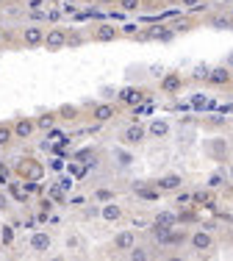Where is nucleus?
I'll list each match as a JSON object with an SVG mask.
<instances>
[{
	"instance_id": "obj_48",
	"label": "nucleus",
	"mask_w": 233,
	"mask_h": 261,
	"mask_svg": "<svg viewBox=\"0 0 233 261\" xmlns=\"http://www.w3.org/2000/svg\"><path fill=\"white\" fill-rule=\"evenodd\" d=\"M0 42H3V34H0Z\"/></svg>"
},
{
	"instance_id": "obj_21",
	"label": "nucleus",
	"mask_w": 233,
	"mask_h": 261,
	"mask_svg": "<svg viewBox=\"0 0 233 261\" xmlns=\"http://www.w3.org/2000/svg\"><path fill=\"white\" fill-rule=\"evenodd\" d=\"M56 120H59V117H56V114H53V111H44L42 117H36V128L47 133V130H50V128H56Z\"/></svg>"
},
{
	"instance_id": "obj_6",
	"label": "nucleus",
	"mask_w": 233,
	"mask_h": 261,
	"mask_svg": "<svg viewBox=\"0 0 233 261\" xmlns=\"http://www.w3.org/2000/svg\"><path fill=\"white\" fill-rule=\"evenodd\" d=\"M189 236L191 234H186V231H181V228H169V231L158 239V244H164V247H181V244L189 242Z\"/></svg>"
},
{
	"instance_id": "obj_19",
	"label": "nucleus",
	"mask_w": 233,
	"mask_h": 261,
	"mask_svg": "<svg viewBox=\"0 0 233 261\" xmlns=\"http://www.w3.org/2000/svg\"><path fill=\"white\" fill-rule=\"evenodd\" d=\"M136 195H139V200L155 203L158 197H161V189H158V186H136Z\"/></svg>"
},
{
	"instance_id": "obj_2",
	"label": "nucleus",
	"mask_w": 233,
	"mask_h": 261,
	"mask_svg": "<svg viewBox=\"0 0 233 261\" xmlns=\"http://www.w3.org/2000/svg\"><path fill=\"white\" fill-rule=\"evenodd\" d=\"M17 175H20V181H42L44 167H42V161H36V158H22L20 167H17Z\"/></svg>"
},
{
	"instance_id": "obj_20",
	"label": "nucleus",
	"mask_w": 233,
	"mask_h": 261,
	"mask_svg": "<svg viewBox=\"0 0 233 261\" xmlns=\"http://www.w3.org/2000/svg\"><path fill=\"white\" fill-rule=\"evenodd\" d=\"M225 183H228V175H225L222 173V170H214V173H211V175H208V181H206V186H208V189H222V186H225Z\"/></svg>"
},
{
	"instance_id": "obj_12",
	"label": "nucleus",
	"mask_w": 233,
	"mask_h": 261,
	"mask_svg": "<svg viewBox=\"0 0 233 261\" xmlns=\"http://www.w3.org/2000/svg\"><path fill=\"white\" fill-rule=\"evenodd\" d=\"M155 186L161 192H169V195H175V192H181V186H183V178L178 173H167L164 178H158L155 181Z\"/></svg>"
},
{
	"instance_id": "obj_1",
	"label": "nucleus",
	"mask_w": 233,
	"mask_h": 261,
	"mask_svg": "<svg viewBox=\"0 0 233 261\" xmlns=\"http://www.w3.org/2000/svg\"><path fill=\"white\" fill-rule=\"evenodd\" d=\"M67 36H69V31L64 25H53V28H47V36H44V50H50V53H56V50H64V44H67Z\"/></svg>"
},
{
	"instance_id": "obj_44",
	"label": "nucleus",
	"mask_w": 233,
	"mask_h": 261,
	"mask_svg": "<svg viewBox=\"0 0 233 261\" xmlns=\"http://www.w3.org/2000/svg\"><path fill=\"white\" fill-rule=\"evenodd\" d=\"M67 44H69V47H75V44H81V36H78V34H69V36H67Z\"/></svg>"
},
{
	"instance_id": "obj_25",
	"label": "nucleus",
	"mask_w": 233,
	"mask_h": 261,
	"mask_svg": "<svg viewBox=\"0 0 233 261\" xmlns=\"http://www.w3.org/2000/svg\"><path fill=\"white\" fill-rule=\"evenodd\" d=\"M67 170H69V175H75V178H84L86 175V167H84V161H67Z\"/></svg>"
},
{
	"instance_id": "obj_35",
	"label": "nucleus",
	"mask_w": 233,
	"mask_h": 261,
	"mask_svg": "<svg viewBox=\"0 0 233 261\" xmlns=\"http://www.w3.org/2000/svg\"><path fill=\"white\" fill-rule=\"evenodd\" d=\"M72 183H75V181H72L69 175H61L59 181H56V186H59L61 192H69V189H72Z\"/></svg>"
},
{
	"instance_id": "obj_46",
	"label": "nucleus",
	"mask_w": 233,
	"mask_h": 261,
	"mask_svg": "<svg viewBox=\"0 0 233 261\" xmlns=\"http://www.w3.org/2000/svg\"><path fill=\"white\" fill-rule=\"evenodd\" d=\"M225 64H228V67H231V70H233V53H231V56H228V61H225Z\"/></svg>"
},
{
	"instance_id": "obj_38",
	"label": "nucleus",
	"mask_w": 233,
	"mask_h": 261,
	"mask_svg": "<svg viewBox=\"0 0 233 261\" xmlns=\"http://www.w3.org/2000/svg\"><path fill=\"white\" fill-rule=\"evenodd\" d=\"M56 209V200H53V197H42V200H39V211H53Z\"/></svg>"
},
{
	"instance_id": "obj_10",
	"label": "nucleus",
	"mask_w": 233,
	"mask_h": 261,
	"mask_svg": "<svg viewBox=\"0 0 233 261\" xmlns=\"http://www.w3.org/2000/svg\"><path fill=\"white\" fill-rule=\"evenodd\" d=\"M183 89V75L181 72H167L164 78H161V92L164 95H178Z\"/></svg>"
},
{
	"instance_id": "obj_5",
	"label": "nucleus",
	"mask_w": 233,
	"mask_h": 261,
	"mask_svg": "<svg viewBox=\"0 0 233 261\" xmlns=\"http://www.w3.org/2000/svg\"><path fill=\"white\" fill-rule=\"evenodd\" d=\"M206 81L211 84V87H228V84L233 81V70L228 67V64H222V67H211Z\"/></svg>"
},
{
	"instance_id": "obj_28",
	"label": "nucleus",
	"mask_w": 233,
	"mask_h": 261,
	"mask_svg": "<svg viewBox=\"0 0 233 261\" xmlns=\"http://www.w3.org/2000/svg\"><path fill=\"white\" fill-rule=\"evenodd\" d=\"M9 192H11V197H14V200H20V203H25V200H28L25 183H22V186H9Z\"/></svg>"
},
{
	"instance_id": "obj_23",
	"label": "nucleus",
	"mask_w": 233,
	"mask_h": 261,
	"mask_svg": "<svg viewBox=\"0 0 233 261\" xmlns=\"http://www.w3.org/2000/svg\"><path fill=\"white\" fill-rule=\"evenodd\" d=\"M208 25H214V28H231V31H233V17H225V14H211V17H208Z\"/></svg>"
},
{
	"instance_id": "obj_36",
	"label": "nucleus",
	"mask_w": 233,
	"mask_h": 261,
	"mask_svg": "<svg viewBox=\"0 0 233 261\" xmlns=\"http://www.w3.org/2000/svg\"><path fill=\"white\" fill-rule=\"evenodd\" d=\"M64 136H67V133H64L61 128H50V130H47V142H59V139H64Z\"/></svg>"
},
{
	"instance_id": "obj_30",
	"label": "nucleus",
	"mask_w": 233,
	"mask_h": 261,
	"mask_svg": "<svg viewBox=\"0 0 233 261\" xmlns=\"http://www.w3.org/2000/svg\"><path fill=\"white\" fill-rule=\"evenodd\" d=\"M0 239H3V244H11V242H14V228L3 225V228H0Z\"/></svg>"
},
{
	"instance_id": "obj_4",
	"label": "nucleus",
	"mask_w": 233,
	"mask_h": 261,
	"mask_svg": "<svg viewBox=\"0 0 233 261\" xmlns=\"http://www.w3.org/2000/svg\"><path fill=\"white\" fill-rule=\"evenodd\" d=\"M117 100H120L122 106H139L142 100H147V92L139 87H125L117 92Z\"/></svg>"
},
{
	"instance_id": "obj_42",
	"label": "nucleus",
	"mask_w": 233,
	"mask_h": 261,
	"mask_svg": "<svg viewBox=\"0 0 233 261\" xmlns=\"http://www.w3.org/2000/svg\"><path fill=\"white\" fill-rule=\"evenodd\" d=\"M64 164H67V161H61V158H53V161H50V170H53V173H61V170H64Z\"/></svg>"
},
{
	"instance_id": "obj_22",
	"label": "nucleus",
	"mask_w": 233,
	"mask_h": 261,
	"mask_svg": "<svg viewBox=\"0 0 233 261\" xmlns=\"http://www.w3.org/2000/svg\"><path fill=\"white\" fill-rule=\"evenodd\" d=\"M153 222H161V225L172 228V225H178V214H175V211H158L153 217Z\"/></svg>"
},
{
	"instance_id": "obj_11",
	"label": "nucleus",
	"mask_w": 233,
	"mask_h": 261,
	"mask_svg": "<svg viewBox=\"0 0 233 261\" xmlns=\"http://www.w3.org/2000/svg\"><path fill=\"white\" fill-rule=\"evenodd\" d=\"M36 130H39L36 128V120H31V117H20V120L14 122V136H17V139H31Z\"/></svg>"
},
{
	"instance_id": "obj_14",
	"label": "nucleus",
	"mask_w": 233,
	"mask_h": 261,
	"mask_svg": "<svg viewBox=\"0 0 233 261\" xmlns=\"http://www.w3.org/2000/svg\"><path fill=\"white\" fill-rule=\"evenodd\" d=\"M122 214H125V211H122V206H120V203H114V200H108V203H103V206H100V217H103L106 222H120Z\"/></svg>"
},
{
	"instance_id": "obj_33",
	"label": "nucleus",
	"mask_w": 233,
	"mask_h": 261,
	"mask_svg": "<svg viewBox=\"0 0 233 261\" xmlns=\"http://www.w3.org/2000/svg\"><path fill=\"white\" fill-rule=\"evenodd\" d=\"M189 203H191V195H189V192H178V195H175V206H178V209L189 206Z\"/></svg>"
},
{
	"instance_id": "obj_34",
	"label": "nucleus",
	"mask_w": 233,
	"mask_h": 261,
	"mask_svg": "<svg viewBox=\"0 0 233 261\" xmlns=\"http://www.w3.org/2000/svg\"><path fill=\"white\" fill-rule=\"evenodd\" d=\"M95 200H100V203L114 200V192H111V189H97V192H95Z\"/></svg>"
},
{
	"instance_id": "obj_29",
	"label": "nucleus",
	"mask_w": 233,
	"mask_h": 261,
	"mask_svg": "<svg viewBox=\"0 0 233 261\" xmlns=\"http://www.w3.org/2000/svg\"><path fill=\"white\" fill-rule=\"evenodd\" d=\"M61 117L64 120H78V106H61Z\"/></svg>"
},
{
	"instance_id": "obj_16",
	"label": "nucleus",
	"mask_w": 233,
	"mask_h": 261,
	"mask_svg": "<svg viewBox=\"0 0 233 261\" xmlns=\"http://www.w3.org/2000/svg\"><path fill=\"white\" fill-rule=\"evenodd\" d=\"M114 247H117V250H125L128 253L130 247H136V234H133V231H120V234L114 236Z\"/></svg>"
},
{
	"instance_id": "obj_49",
	"label": "nucleus",
	"mask_w": 233,
	"mask_h": 261,
	"mask_svg": "<svg viewBox=\"0 0 233 261\" xmlns=\"http://www.w3.org/2000/svg\"><path fill=\"white\" fill-rule=\"evenodd\" d=\"M0 6H3V0H0Z\"/></svg>"
},
{
	"instance_id": "obj_32",
	"label": "nucleus",
	"mask_w": 233,
	"mask_h": 261,
	"mask_svg": "<svg viewBox=\"0 0 233 261\" xmlns=\"http://www.w3.org/2000/svg\"><path fill=\"white\" fill-rule=\"evenodd\" d=\"M81 244H84V242H81V236H78V234H69L67 242H64V247H67V250H78Z\"/></svg>"
},
{
	"instance_id": "obj_27",
	"label": "nucleus",
	"mask_w": 233,
	"mask_h": 261,
	"mask_svg": "<svg viewBox=\"0 0 233 261\" xmlns=\"http://www.w3.org/2000/svg\"><path fill=\"white\" fill-rule=\"evenodd\" d=\"M117 9H120V11H139V9H142V0H120V3H117Z\"/></svg>"
},
{
	"instance_id": "obj_9",
	"label": "nucleus",
	"mask_w": 233,
	"mask_h": 261,
	"mask_svg": "<svg viewBox=\"0 0 233 261\" xmlns=\"http://www.w3.org/2000/svg\"><path fill=\"white\" fill-rule=\"evenodd\" d=\"M189 244L194 247V250L206 253L214 247V236H211V231H194V234L189 236Z\"/></svg>"
},
{
	"instance_id": "obj_41",
	"label": "nucleus",
	"mask_w": 233,
	"mask_h": 261,
	"mask_svg": "<svg viewBox=\"0 0 233 261\" xmlns=\"http://www.w3.org/2000/svg\"><path fill=\"white\" fill-rule=\"evenodd\" d=\"M6 183H9V167L0 164V186H6Z\"/></svg>"
},
{
	"instance_id": "obj_18",
	"label": "nucleus",
	"mask_w": 233,
	"mask_h": 261,
	"mask_svg": "<svg viewBox=\"0 0 233 261\" xmlns=\"http://www.w3.org/2000/svg\"><path fill=\"white\" fill-rule=\"evenodd\" d=\"M31 250H36V253H47V250H50V234H44V231H34V234H31Z\"/></svg>"
},
{
	"instance_id": "obj_50",
	"label": "nucleus",
	"mask_w": 233,
	"mask_h": 261,
	"mask_svg": "<svg viewBox=\"0 0 233 261\" xmlns=\"http://www.w3.org/2000/svg\"><path fill=\"white\" fill-rule=\"evenodd\" d=\"M0 244H3V239H0Z\"/></svg>"
},
{
	"instance_id": "obj_31",
	"label": "nucleus",
	"mask_w": 233,
	"mask_h": 261,
	"mask_svg": "<svg viewBox=\"0 0 233 261\" xmlns=\"http://www.w3.org/2000/svg\"><path fill=\"white\" fill-rule=\"evenodd\" d=\"M211 153L219 156V158H228V145H225V142H214V145H211Z\"/></svg>"
},
{
	"instance_id": "obj_8",
	"label": "nucleus",
	"mask_w": 233,
	"mask_h": 261,
	"mask_svg": "<svg viewBox=\"0 0 233 261\" xmlns=\"http://www.w3.org/2000/svg\"><path fill=\"white\" fill-rule=\"evenodd\" d=\"M145 136H147V128H142L136 120L122 130V142H125V145H139V142H145Z\"/></svg>"
},
{
	"instance_id": "obj_37",
	"label": "nucleus",
	"mask_w": 233,
	"mask_h": 261,
	"mask_svg": "<svg viewBox=\"0 0 233 261\" xmlns=\"http://www.w3.org/2000/svg\"><path fill=\"white\" fill-rule=\"evenodd\" d=\"M120 31H122L125 36H136V34H139V25H136V22H125Z\"/></svg>"
},
{
	"instance_id": "obj_40",
	"label": "nucleus",
	"mask_w": 233,
	"mask_h": 261,
	"mask_svg": "<svg viewBox=\"0 0 233 261\" xmlns=\"http://www.w3.org/2000/svg\"><path fill=\"white\" fill-rule=\"evenodd\" d=\"M208 70H211V67H197L191 78H194V81H206V78H208Z\"/></svg>"
},
{
	"instance_id": "obj_26",
	"label": "nucleus",
	"mask_w": 233,
	"mask_h": 261,
	"mask_svg": "<svg viewBox=\"0 0 233 261\" xmlns=\"http://www.w3.org/2000/svg\"><path fill=\"white\" fill-rule=\"evenodd\" d=\"M11 139H14V125H0V145L6 148Z\"/></svg>"
},
{
	"instance_id": "obj_15",
	"label": "nucleus",
	"mask_w": 233,
	"mask_h": 261,
	"mask_svg": "<svg viewBox=\"0 0 233 261\" xmlns=\"http://www.w3.org/2000/svg\"><path fill=\"white\" fill-rule=\"evenodd\" d=\"M191 203L194 206H206V209H214V203H216V195L214 189H197V192H191Z\"/></svg>"
},
{
	"instance_id": "obj_17",
	"label": "nucleus",
	"mask_w": 233,
	"mask_h": 261,
	"mask_svg": "<svg viewBox=\"0 0 233 261\" xmlns=\"http://www.w3.org/2000/svg\"><path fill=\"white\" fill-rule=\"evenodd\" d=\"M92 117H95L97 122H108V120H114V117H117V106H111V103H97L95 109H92Z\"/></svg>"
},
{
	"instance_id": "obj_13",
	"label": "nucleus",
	"mask_w": 233,
	"mask_h": 261,
	"mask_svg": "<svg viewBox=\"0 0 233 261\" xmlns=\"http://www.w3.org/2000/svg\"><path fill=\"white\" fill-rule=\"evenodd\" d=\"M169 133H172V125L167 120H153L147 125V136H150V139H167Z\"/></svg>"
},
{
	"instance_id": "obj_45",
	"label": "nucleus",
	"mask_w": 233,
	"mask_h": 261,
	"mask_svg": "<svg viewBox=\"0 0 233 261\" xmlns=\"http://www.w3.org/2000/svg\"><path fill=\"white\" fill-rule=\"evenodd\" d=\"M0 211H9V200H6L3 195H0Z\"/></svg>"
},
{
	"instance_id": "obj_24",
	"label": "nucleus",
	"mask_w": 233,
	"mask_h": 261,
	"mask_svg": "<svg viewBox=\"0 0 233 261\" xmlns=\"http://www.w3.org/2000/svg\"><path fill=\"white\" fill-rule=\"evenodd\" d=\"M128 259L130 261H145V259H153V253L147 250V247H139L136 244V247H130L128 250Z\"/></svg>"
},
{
	"instance_id": "obj_3",
	"label": "nucleus",
	"mask_w": 233,
	"mask_h": 261,
	"mask_svg": "<svg viewBox=\"0 0 233 261\" xmlns=\"http://www.w3.org/2000/svg\"><path fill=\"white\" fill-rule=\"evenodd\" d=\"M44 36H47V28L42 25H25L22 31H20V42L25 44V47H42L44 44Z\"/></svg>"
},
{
	"instance_id": "obj_39",
	"label": "nucleus",
	"mask_w": 233,
	"mask_h": 261,
	"mask_svg": "<svg viewBox=\"0 0 233 261\" xmlns=\"http://www.w3.org/2000/svg\"><path fill=\"white\" fill-rule=\"evenodd\" d=\"M200 3H203V0H178V6H183V9H186V11H191V9H197Z\"/></svg>"
},
{
	"instance_id": "obj_47",
	"label": "nucleus",
	"mask_w": 233,
	"mask_h": 261,
	"mask_svg": "<svg viewBox=\"0 0 233 261\" xmlns=\"http://www.w3.org/2000/svg\"><path fill=\"white\" fill-rule=\"evenodd\" d=\"M231 178H233V161H231Z\"/></svg>"
},
{
	"instance_id": "obj_7",
	"label": "nucleus",
	"mask_w": 233,
	"mask_h": 261,
	"mask_svg": "<svg viewBox=\"0 0 233 261\" xmlns=\"http://www.w3.org/2000/svg\"><path fill=\"white\" fill-rule=\"evenodd\" d=\"M120 28L117 25H108V22H100V25H95V31H92V39L95 42H114V39H120Z\"/></svg>"
},
{
	"instance_id": "obj_43",
	"label": "nucleus",
	"mask_w": 233,
	"mask_h": 261,
	"mask_svg": "<svg viewBox=\"0 0 233 261\" xmlns=\"http://www.w3.org/2000/svg\"><path fill=\"white\" fill-rule=\"evenodd\" d=\"M95 3L100 6V9H108V6H117L120 0H95Z\"/></svg>"
}]
</instances>
